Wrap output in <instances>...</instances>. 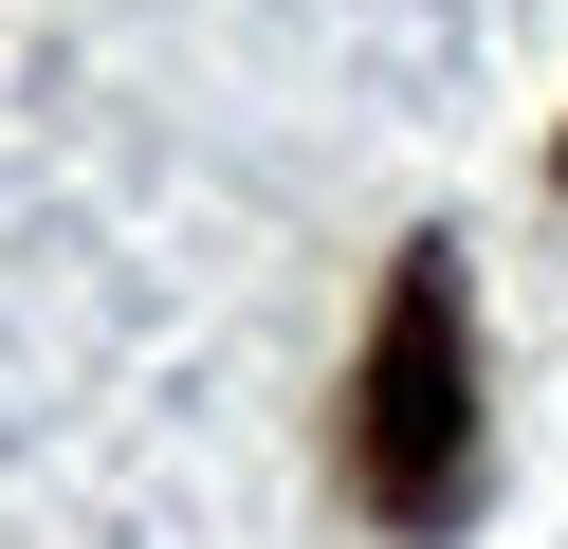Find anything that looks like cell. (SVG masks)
I'll return each mask as SVG.
<instances>
[{
  "label": "cell",
  "instance_id": "6da1fadb",
  "mask_svg": "<svg viewBox=\"0 0 568 549\" xmlns=\"http://www.w3.org/2000/svg\"><path fill=\"white\" fill-rule=\"evenodd\" d=\"M348 495L385 512L404 549H440L477 512V312H458V256L404 238L367 312V366H348Z\"/></svg>",
  "mask_w": 568,
  "mask_h": 549
},
{
  "label": "cell",
  "instance_id": "7a4b0ae2",
  "mask_svg": "<svg viewBox=\"0 0 568 549\" xmlns=\"http://www.w3.org/2000/svg\"><path fill=\"white\" fill-rule=\"evenodd\" d=\"M550 183H568V146H550Z\"/></svg>",
  "mask_w": 568,
  "mask_h": 549
}]
</instances>
